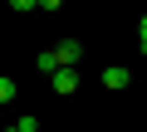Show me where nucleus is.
I'll return each instance as SVG.
<instances>
[{
  "label": "nucleus",
  "instance_id": "f257e3e1",
  "mask_svg": "<svg viewBox=\"0 0 147 132\" xmlns=\"http://www.w3.org/2000/svg\"><path fill=\"white\" fill-rule=\"evenodd\" d=\"M49 54H54V64H59V69H79V59H84V44H79V39H59Z\"/></svg>",
  "mask_w": 147,
  "mask_h": 132
},
{
  "label": "nucleus",
  "instance_id": "f03ea898",
  "mask_svg": "<svg viewBox=\"0 0 147 132\" xmlns=\"http://www.w3.org/2000/svg\"><path fill=\"white\" fill-rule=\"evenodd\" d=\"M49 88L54 93H79V69H54L49 74Z\"/></svg>",
  "mask_w": 147,
  "mask_h": 132
},
{
  "label": "nucleus",
  "instance_id": "7ed1b4c3",
  "mask_svg": "<svg viewBox=\"0 0 147 132\" xmlns=\"http://www.w3.org/2000/svg\"><path fill=\"white\" fill-rule=\"evenodd\" d=\"M127 83H132V74L123 69V64H108V69H103V88H108V93H123Z\"/></svg>",
  "mask_w": 147,
  "mask_h": 132
},
{
  "label": "nucleus",
  "instance_id": "20e7f679",
  "mask_svg": "<svg viewBox=\"0 0 147 132\" xmlns=\"http://www.w3.org/2000/svg\"><path fill=\"white\" fill-rule=\"evenodd\" d=\"M5 103H15V78L0 74V108H5Z\"/></svg>",
  "mask_w": 147,
  "mask_h": 132
},
{
  "label": "nucleus",
  "instance_id": "39448f33",
  "mask_svg": "<svg viewBox=\"0 0 147 132\" xmlns=\"http://www.w3.org/2000/svg\"><path fill=\"white\" fill-rule=\"evenodd\" d=\"M15 127H20V132H39V117H30V113H25V117H20Z\"/></svg>",
  "mask_w": 147,
  "mask_h": 132
},
{
  "label": "nucleus",
  "instance_id": "423d86ee",
  "mask_svg": "<svg viewBox=\"0 0 147 132\" xmlns=\"http://www.w3.org/2000/svg\"><path fill=\"white\" fill-rule=\"evenodd\" d=\"M137 44H142V49H147V15H142V20H137Z\"/></svg>",
  "mask_w": 147,
  "mask_h": 132
},
{
  "label": "nucleus",
  "instance_id": "0eeeda50",
  "mask_svg": "<svg viewBox=\"0 0 147 132\" xmlns=\"http://www.w3.org/2000/svg\"><path fill=\"white\" fill-rule=\"evenodd\" d=\"M0 132H20V127H0Z\"/></svg>",
  "mask_w": 147,
  "mask_h": 132
}]
</instances>
